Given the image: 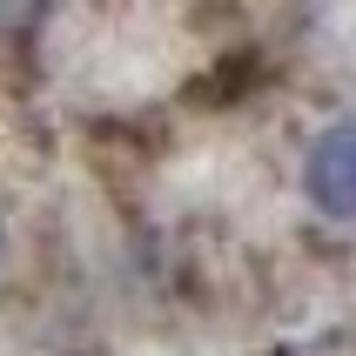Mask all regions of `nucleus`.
<instances>
[{
  "mask_svg": "<svg viewBox=\"0 0 356 356\" xmlns=\"http://www.w3.org/2000/svg\"><path fill=\"white\" fill-rule=\"evenodd\" d=\"M302 181H309V202L323 216H337V222L356 216V121H337V128H323L309 141Z\"/></svg>",
  "mask_w": 356,
  "mask_h": 356,
  "instance_id": "1",
  "label": "nucleus"
},
{
  "mask_svg": "<svg viewBox=\"0 0 356 356\" xmlns=\"http://www.w3.org/2000/svg\"><path fill=\"white\" fill-rule=\"evenodd\" d=\"M0 269H7V222H0Z\"/></svg>",
  "mask_w": 356,
  "mask_h": 356,
  "instance_id": "2",
  "label": "nucleus"
}]
</instances>
